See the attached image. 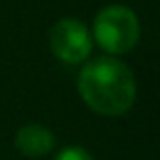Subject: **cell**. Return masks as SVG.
I'll list each match as a JSON object with an SVG mask.
<instances>
[{"label": "cell", "instance_id": "2", "mask_svg": "<svg viewBox=\"0 0 160 160\" xmlns=\"http://www.w3.org/2000/svg\"><path fill=\"white\" fill-rule=\"evenodd\" d=\"M95 41L103 51L112 55L128 53L140 37V24L138 18L128 6H106L93 22Z\"/></svg>", "mask_w": 160, "mask_h": 160}, {"label": "cell", "instance_id": "4", "mask_svg": "<svg viewBox=\"0 0 160 160\" xmlns=\"http://www.w3.org/2000/svg\"><path fill=\"white\" fill-rule=\"evenodd\" d=\"M14 146L24 156H45L55 148V136L45 126L31 124L18 130Z\"/></svg>", "mask_w": 160, "mask_h": 160}, {"label": "cell", "instance_id": "5", "mask_svg": "<svg viewBox=\"0 0 160 160\" xmlns=\"http://www.w3.org/2000/svg\"><path fill=\"white\" fill-rule=\"evenodd\" d=\"M55 160H93V158L89 156V152H85L79 146H69V148H63Z\"/></svg>", "mask_w": 160, "mask_h": 160}, {"label": "cell", "instance_id": "1", "mask_svg": "<svg viewBox=\"0 0 160 160\" xmlns=\"http://www.w3.org/2000/svg\"><path fill=\"white\" fill-rule=\"evenodd\" d=\"M77 87L83 102L102 116H122L136 99V81L130 67L102 57L81 69Z\"/></svg>", "mask_w": 160, "mask_h": 160}, {"label": "cell", "instance_id": "3", "mask_svg": "<svg viewBox=\"0 0 160 160\" xmlns=\"http://www.w3.org/2000/svg\"><path fill=\"white\" fill-rule=\"evenodd\" d=\"M49 43L53 53L71 65L85 61L91 53V35L75 18H61L55 22L49 32Z\"/></svg>", "mask_w": 160, "mask_h": 160}]
</instances>
